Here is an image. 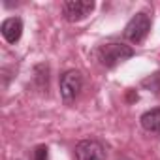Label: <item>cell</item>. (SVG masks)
Returning <instances> with one entry per match:
<instances>
[{"instance_id": "52a82bcc", "label": "cell", "mask_w": 160, "mask_h": 160, "mask_svg": "<svg viewBox=\"0 0 160 160\" xmlns=\"http://www.w3.org/2000/svg\"><path fill=\"white\" fill-rule=\"evenodd\" d=\"M139 121H141V126H143L147 132L160 136V108H154V109L145 111Z\"/></svg>"}, {"instance_id": "3957f363", "label": "cell", "mask_w": 160, "mask_h": 160, "mask_svg": "<svg viewBox=\"0 0 160 160\" xmlns=\"http://www.w3.org/2000/svg\"><path fill=\"white\" fill-rule=\"evenodd\" d=\"M94 2L92 0H68V2L62 4V13L64 19L70 23H77V21H83L87 19L92 10H94Z\"/></svg>"}, {"instance_id": "7a4b0ae2", "label": "cell", "mask_w": 160, "mask_h": 160, "mask_svg": "<svg viewBox=\"0 0 160 160\" xmlns=\"http://www.w3.org/2000/svg\"><path fill=\"white\" fill-rule=\"evenodd\" d=\"M149 30H151V17H149L147 13L139 12V13H136V15L128 21V25L124 27V38L130 40L132 43H141V42L147 38Z\"/></svg>"}, {"instance_id": "6da1fadb", "label": "cell", "mask_w": 160, "mask_h": 160, "mask_svg": "<svg viewBox=\"0 0 160 160\" xmlns=\"http://www.w3.org/2000/svg\"><path fill=\"white\" fill-rule=\"evenodd\" d=\"M134 57V49L124 43H106L98 49V60L106 68H115Z\"/></svg>"}, {"instance_id": "277c9868", "label": "cell", "mask_w": 160, "mask_h": 160, "mask_svg": "<svg viewBox=\"0 0 160 160\" xmlns=\"http://www.w3.org/2000/svg\"><path fill=\"white\" fill-rule=\"evenodd\" d=\"M83 89V77L77 70H68L60 75V96L64 102H72Z\"/></svg>"}, {"instance_id": "8992f818", "label": "cell", "mask_w": 160, "mask_h": 160, "mask_svg": "<svg viewBox=\"0 0 160 160\" xmlns=\"http://www.w3.org/2000/svg\"><path fill=\"white\" fill-rule=\"evenodd\" d=\"M0 32L8 43H17L23 36V21L19 17H8L0 27Z\"/></svg>"}, {"instance_id": "ba28073f", "label": "cell", "mask_w": 160, "mask_h": 160, "mask_svg": "<svg viewBox=\"0 0 160 160\" xmlns=\"http://www.w3.org/2000/svg\"><path fill=\"white\" fill-rule=\"evenodd\" d=\"M34 160H49V149H47L45 145L36 147V151H34Z\"/></svg>"}, {"instance_id": "5b68a950", "label": "cell", "mask_w": 160, "mask_h": 160, "mask_svg": "<svg viewBox=\"0 0 160 160\" xmlns=\"http://www.w3.org/2000/svg\"><path fill=\"white\" fill-rule=\"evenodd\" d=\"M77 160H106V149L96 139H83L75 147Z\"/></svg>"}]
</instances>
